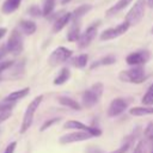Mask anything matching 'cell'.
Masks as SVG:
<instances>
[{
    "label": "cell",
    "instance_id": "1",
    "mask_svg": "<svg viewBox=\"0 0 153 153\" xmlns=\"http://www.w3.org/2000/svg\"><path fill=\"white\" fill-rule=\"evenodd\" d=\"M147 78L148 76L142 66H131V68L121 71L118 73V79L123 82H129V84H141Z\"/></svg>",
    "mask_w": 153,
    "mask_h": 153
},
{
    "label": "cell",
    "instance_id": "2",
    "mask_svg": "<svg viewBox=\"0 0 153 153\" xmlns=\"http://www.w3.org/2000/svg\"><path fill=\"white\" fill-rule=\"evenodd\" d=\"M42 100H43V96L39 94V96H37L36 98H33V99L29 103V105H27V108L25 109V112H24V115H23V120H22V124H20V129H19L20 134L26 133V131L29 130V128L31 127V124H32V122H33L35 114H36L38 106L41 105Z\"/></svg>",
    "mask_w": 153,
    "mask_h": 153
},
{
    "label": "cell",
    "instance_id": "3",
    "mask_svg": "<svg viewBox=\"0 0 153 153\" xmlns=\"http://www.w3.org/2000/svg\"><path fill=\"white\" fill-rule=\"evenodd\" d=\"M103 91H104V85L102 82L93 84L91 88L86 90L82 93V96H81L82 105L86 108H92L93 105H96L99 102V99L103 94Z\"/></svg>",
    "mask_w": 153,
    "mask_h": 153
},
{
    "label": "cell",
    "instance_id": "4",
    "mask_svg": "<svg viewBox=\"0 0 153 153\" xmlns=\"http://www.w3.org/2000/svg\"><path fill=\"white\" fill-rule=\"evenodd\" d=\"M146 5H147L146 0H136L134 2V5L131 6V8L128 11V13L126 16V22L130 26L136 25V24H139L141 22V19L145 16Z\"/></svg>",
    "mask_w": 153,
    "mask_h": 153
},
{
    "label": "cell",
    "instance_id": "5",
    "mask_svg": "<svg viewBox=\"0 0 153 153\" xmlns=\"http://www.w3.org/2000/svg\"><path fill=\"white\" fill-rule=\"evenodd\" d=\"M6 48H7L8 53H11L14 56L19 55L23 51L24 43H23V36H22L20 30H18V29L12 30V32L8 36L7 43H6Z\"/></svg>",
    "mask_w": 153,
    "mask_h": 153
},
{
    "label": "cell",
    "instance_id": "6",
    "mask_svg": "<svg viewBox=\"0 0 153 153\" xmlns=\"http://www.w3.org/2000/svg\"><path fill=\"white\" fill-rule=\"evenodd\" d=\"M73 51L66 47H57L56 49H54L51 51V54L48 57V63L51 67H56L59 65L65 63L66 61H68L72 57Z\"/></svg>",
    "mask_w": 153,
    "mask_h": 153
},
{
    "label": "cell",
    "instance_id": "7",
    "mask_svg": "<svg viewBox=\"0 0 153 153\" xmlns=\"http://www.w3.org/2000/svg\"><path fill=\"white\" fill-rule=\"evenodd\" d=\"M92 137H94V136L88 131L76 130V131H72V133L62 135L59 139V142L61 145H67V143H73V142H79V141H86V140L92 139Z\"/></svg>",
    "mask_w": 153,
    "mask_h": 153
},
{
    "label": "cell",
    "instance_id": "8",
    "mask_svg": "<svg viewBox=\"0 0 153 153\" xmlns=\"http://www.w3.org/2000/svg\"><path fill=\"white\" fill-rule=\"evenodd\" d=\"M129 24L124 20L123 23L118 24L117 26L115 27H110V29H106L104 30L100 36H99V39L100 41H110V39H114V38H117L120 36H122L124 32H127V30L129 29Z\"/></svg>",
    "mask_w": 153,
    "mask_h": 153
},
{
    "label": "cell",
    "instance_id": "9",
    "mask_svg": "<svg viewBox=\"0 0 153 153\" xmlns=\"http://www.w3.org/2000/svg\"><path fill=\"white\" fill-rule=\"evenodd\" d=\"M151 59V53L146 49L133 51L126 57V62L129 66H143L146 62H148Z\"/></svg>",
    "mask_w": 153,
    "mask_h": 153
},
{
    "label": "cell",
    "instance_id": "10",
    "mask_svg": "<svg viewBox=\"0 0 153 153\" xmlns=\"http://www.w3.org/2000/svg\"><path fill=\"white\" fill-rule=\"evenodd\" d=\"M98 23L96 24H92V25H90L81 35H80V37H79V39H78V47L80 48V49H84V48H87L90 44H91V42L94 39V37H96V35H97V29H98Z\"/></svg>",
    "mask_w": 153,
    "mask_h": 153
},
{
    "label": "cell",
    "instance_id": "11",
    "mask_svg": "<svg viewBox=\"0 0 153 153\" xmlns=\"http://www.w3.org/2000/svg\"><path fill=\"white\" fill-rule=\"evenodd\" d=\"M63 128L66 129H78V130H85V131H88L91 133L94 137H98L102 135V130L96 128V127H92V126H86L82 122L80 121H76V120H69L65 123Z\"/></svg>",
    "mask_w": 153,
    "mask_h": 153
},
{
    "label": "cell",
    "instance_id": "12",
    "mask_svg": "<svg viewBox=\"0 0 153 153\" xmlns=\"http://www.w3.org/2000/svg\"><path fill=\"white\" fill-rule=\"evenodd\" d=\"M128 108V103L127 100H124L123 98H115L111 100L109 109H108V116L109 117H117L120 116L122 112H124Z\"/></svg>",
    "mask_w": 153,
    "mask_h": 153
},
{
    "label": "cell",
    "instance_id": "13",
    "mask_svg": "<svg viewBox=\"0 0 153 153\" xmlns=\"http://www.w3.org/2000/svg\"><path fill=\"white\" fill-rule=\"evenodd\" d=\"M24 71H25V61L22 60V61L14 62L6 71V73H8V78L10 79H18V78H22V75L24 74Z\"/></svg>",
    "mask_w": 153,
    "mask_h": 153
},
{
    "label": "cell",
    "instance_id": "14",
    "mask_svg": "<svg viewBox=\"0 0 153 153\" xmlns=\"http://www.w3.org/2000/svg\"><path fill=\"white\" fill-rule=\"evenodd\" d=\"M71 20H72V13H69V12H66V13L59 16V17L55 19L54 24H53V32L56 33V32L61 31Z\"/></svg>",
    "mask_w": 153,
    "mask_h": 153
},
{
    "label": "cell",
    "instance_id": "15",
    "mask_svg": "<svg viewBox=\"0 0 153 153\" xmlns=\"http://www.w3.org/2000/svg\"><path fill=\"white\" fill-rule=\"evenodd\" d=\"M30 92V87H24L22 90H18V91H14V92H11L8 93L2 102H7V103H17L18 100L25 98Z\"/></svg>",
    "mask_w": 153,
    "mask_h": 153
},
{
    "label": "cell",
    "instance_id": "16",
    "mask_svg": "<svg viewBox=\"0 0 153 153\" xmlns=\"http://www.w3.org/2000/svg\"><path fill=\"white\" fill-rule=\"evenodd\" d=\"M18 26H19L20 32L24 33V35H27V36L35 33L36 30H37V25H36V23L32 22V20H27V19H23V20H20Z\"/></svg>",
    "mask_w": 153,
    "mask_h": 153
},
{
    "label": "cell",
    "instance_id": "17",
    "mask_svg": "<svg viewBox=\"0 0 153 153\" xmlns=\"http://www.w3.org/2000/svg\"><path fill=\"white\" fill-rule=\"evenodd\" d=\"M14 105L16 103H7V102H2L0 104V124L11 117Z\"/></svg>",
    "mask_w": 153,
    "mask_h": 153
},
{
    "label": "cell",
    "instance_id": "18",
    "mask_svg": "<svg viewBox=\"0 0 153 153\" xmlns=\"http://www.w3.org/2000/svg\"><path fill=\"white\" fill-rule=\"evenodd\" d=\"M129 114L133 115V116H136V117L153 115V105H151V106H148V105H145V106H134V108H131L129 110Z\"/></svg>",
    "mask_w": 153,
    "mask_h": 153
},
{
    "label": "cell",
    "instance_id": "19",
    "mask_svg": "<svg viewBox=\"0 0 153 153\" xmlns=\"http://www.w3.org/2000/svg\"><path fill=\"white\" fill-rule=\"evenodd\" d=\"M22 0H5L2 6H1V11L5 14H10L14 11L18 10V7L20 6Z\"/></svg>",
    "mask_w": 153,
    "mask_h": 153
},
{
    "label": "cell",
    "instance_id": "20",
    "mask_svg": "<svg viewBox=\"0 0 153 153\" xmlns=\"http://www.w3.org/2000/svg\"><path fill=\"white\" fill-rule=\"evenodd\" d=\"M80 25L78 24V20H74L73 25L71 26V29L67 32V39L69 42H76L80 37Z\"/></svg>",
    "mask_w": 153,
    "mask_h": 153
},
{
    "label": "cell",
    "instance_id": "21",
    "mask_svg": "<svg viewBox=\"0 0 153 153\" xmlns=\"http://www.w3.org/2000/svg\"><path fill=\"white\" fill-rule=\"evenodd\" d=\"M57 100L63 106H67V108L73 109V110H81V105L76 100H74L73 98H69L67 96H62V97H59Z\"/></svg>",
    "mask_w": 153,
    "mask_h": 153
},
{
    "label": "cell",
    "instance_id": "22",
    "mask_svg": "<svg viewBox=\"0 0 153 153\" xmlns=\"http://www.w3.org/2000/svg\"><path fill=\"white\" fill-rule=\"evenodd\" d=\"M92 8V5L90 4H85V5H81L79 7H76L73 12H72V20H79L81 17H84L90 10Z\"/></svg>",
    "mask_w": 153,
    "mask_h": 153
},
{
    "label": "cell",
    "instance_id": "23",
    "mask_svg": "<svg viewBox=\"0 0 153 153\" xmlns=\"http://www.w3.org/2000/svg\"><path fill=\"white\" fill-rule=\"evenodd\" d=\"M71 78V71H69V68H67V67H63L61 71H60V73L57 74V76L54 79V85H57V86H60V85H63L65 82H67V80Z\"/></svg>",
    "mask_w": 153,
    "mask_h": 153
},
{
    "label": "cell",
    "instance_id": "24",
    "mask_svg": "<svg viewBox=\"0 0 153 153\" xmlns=\"http://www.w3.org/2000/svg\"><path fill=\"white\" fill-rule=\"evenodd\" d=\"M116 62V57L112 56V55H108V56H104V57H100L99 60L94 61L92 65H91V69H94L99 66H109V65H112Z\"/></svg>",
    "mask_w": 153,
    "mask_h": 153
},
{
    "label": "cell",
    "instance_id": "25",
    "mask_svg": "<svg viewBox=\"0 0 153 153\" xmlns=\"http://www.w3.org/2000/svg\"><path fill=\"white\" fill-rule=\"evenodd\" d=\"M151 142H152V140L148 137L140 140L134 148V153H148L149 147H151Z\"/></svg>",
    "mask_w": 153,
    "mask_h": 153
},
{
    "label": "cell",
    "instance_id": "26",
    "mask_svg": "<svg viewBox=\"0 0 153 153\" xmlns=\"http://www.w3.org/2000/svg\"><path fill=\"white\" fill-rule=\"evenodd\" d=\"M133 0H118L112 7H110L108 11H106V14L108 16H112V14H116L117 12H120L121 10H123L124 7H127Z\"/></svg>",
    "mask_w": 153,
    "mask_h": 153
},
{
    "label": "cell",
    "instance_id": "27",
    "mask_svg": "<svg viewBox=\"0 0 153 153\" xmlns=\"http://www.w3.org/2000/svg\"><path fill=\"white\" fill-rule=\"evenodd\" d=\"M87 61H88V55L87 54H80V55L73 57L71 60V63L76 68H84V67H86Z\"/></svg>",
    "mask_w": 153,
    "mask_h": 153
},
{
    "label": "cell",
    "instance_id": "28",
    "mask_svg": "<svg viewBox=\"0 0 153 153\" xmlns=\"http://www.w3.org/2000/svg\"><path fill=\"white\" fill-rule=\"evenodd\" d=\"M54 7H55V0H45L43 5V10H42V16L49 17L51 12L54 11Z\"/></svg>",
    "mask_w": 153,
    "mask_h": 153
},
{
    "label": "cell",
    "instance_id": "29",
    "mask_svg": "<svg viewBox=\"0 0 153 153\" xmlns=\"http://www.w3.org/2000/svg\"><path fill=\"white\" fill-rule=\"evenodd\" d=\"M14 63L13 60H5V61H0V81L4 80V75L6 73V71Z\"/></svg>",
    "mask_w": 153,
    "mask_h": 153
},
{
    "label": "cell",
    "instance_id": "30",
    "mask_svg": "<svg viewBox=\"0 0 153 153\" xmlns=\"http://www.w3.org/2000/svg\"><path fill=\"white\" fill-rule=\"evenodd\" d=\"M141 103L143 105H148V106L153 105V90L152 88H148L147 90V92L141 98Z\"/></svg>",
    "mask_w": 153,
    "mask_h": 153
},
{
    "label": "cell",
    "instance_id": "31",
    "mask_svg": "<svg viewBox=\"0 0 153 153\" xmlns=\"http://www.w3.org/2000/svg\"><path fill=\"white\" fill-rule=\"evenodd\" d=\"M60 121H61V117H54V118H50V120L45 121V122H44V123L41 126V128H39V131H44V130H47L48 128L53 127L54 124L59 123Z\"/></svg>",
    "mask_w": 153,
    "mask_h": 153
},
{
    "label": "cell",
    "instance_id": "32",
    "mask_svg": "<svg viewBox=\"0 0 153 153\" xmlns=\"http://www.w3.org/2000/svg\"><path fill=\"white\" fill-rule=\"evenodd\" d=\"M27 12H29V14L30 16H32V17H39V16H42V10L38 7V6H31L29 10H27Z\"/></svg>",
    "mask_w": 153,
    "mask_h": 153
},
{
    "label": "cell",
    "instance_id": "33",
    "mask_svg": "<svg viewBox=\"0 0 153 153\" xmlns=\"http://www.w3.org/2000/svg\"><path fill=\"white\" fill-rule=\"evenodd\" d=\"M145 136L146 137H148V139H151V140H153V122H151L149 124H147V127H146V129H145Z\"/></svg>",
    "mask_w": 153,
    "mask_h": 153
},
{
    "label": "cell",
    "instance_id": "34",
    "mask_svg": "<svg viewBox=\"0 0 153 153\" xmlns=\"http://www.w3.org/2000/svg\"><path fill=\"white\" fill-rule=\"evenodd\" d=\"M16 148H17V142H16V141H12V142H10V143L7 145V147L5 148L4 153H14Z\"/></svg>",
    "mask_w": 153,
    "mask_h": 153
},
{
    "label": "cell",
    "instance_id": "35",
    "mask_svg": "<svg viewBox=\"0 0 153 153\" xmlns=\"http://www.w3.org/2000/svg\"><path fill=\"white\" fill-rule=\"evenodd\" d=\"M129 142H127V143H124V145H122L120 148H117L116 151H112V152H110V153H126L127 151H128V148H129Z\"/></svg>",
    "mask_w": 153,
    "mask_h": 153
},
{
    "label": "cell",
    "instance_id": "36",
    "mask_svg": "<svg viewBox=\"0 0 153 153\" xmlns=\"http://www.w3.org/2000/svg\"><path fill=\"white\" fill-rule=\"evenodd\" d=\"M8 53V50H7V48H6V44L5 45H1L0 47V60L2 59V57H5V55Z\"/></svg>",
    "mask_w": 153,
    "mask_h": 153
},
{
    "label": "cell",
    "instance_id": "37",
    "mask_svg": "<svg viewBox=\"0 0 153 153\" xmlns=\"http://www.w3.org/2000/svg\"><path fill=\"white\" fill-rule=\"evenodd\" d=\"M6 32H7L6 27H0V38H2L6 35Z\"/></svg>",
    "mask_w": 153,
    "mask_h": 153
},
{
    "label": "cell",
    "instance_id": "38",
    "mask_svg": "<svg viewBox=\"0 0 153 153\" xmlns=\"http://www.w3.org/2000/svg\"><path fill=\"white\" fill-rule=\"evenodd\" d=\"M147 5H148L151 8H153V0H147Z\"/></svg>",
    "mask_w": 153,
    "mask_h": 153
},
{
    "label": "cell",
    "instance_id": "39",
    "mask_svg": "<svg viewBox=\"0 0 153 153\" xmlns=\"http://www.w3.org/2000/svg\"><path fill=\"white\" fill-rule=\"evenodd\" d=\"M149 88H152V90H153V84H152V85L149 86Z\"/></svg>",
    "mask_w": 153,
    "mask_h": 153
},
{
    "label": "cell",
    "instance_id": "40",
    "mask_svg": "<svg viewBox=\"0 0 153 153\" xmlns=\"http://www.w3.org/2000/svg\"><path fill=\"white\" fill-rule=\"evenodd\" d=\"M151 33H152V35H153V27H152V29H151Z\"/></svg>",
    "mask_w": 153,
    "mask_h": 153
},
{
    "label": "cell",
    "instance_id": "41",
    "mask_svg": "<svg viewBox=\"0 0 153 153\" xmlns=\"http://www.w3.org/2000/svg\"><path fill=\"white\" fill-rule=\"evenodd\" d=\"M149 153H153V151H151V152H149Z\"/></svg>",
    "mask_w": 153,
    "mask_h": 153
}]
</instances>
